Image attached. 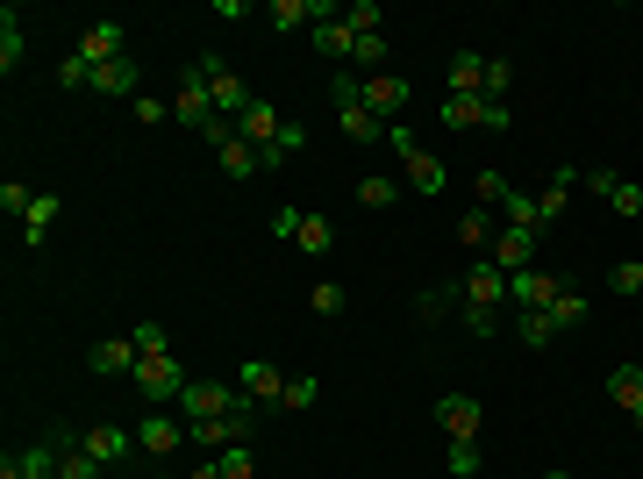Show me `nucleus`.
<instances>
[{
  "label": "nucleus",
  "mask_w": 643,
  "mask_h": 479,
  "mask_svg": "<svg viewBox=\"0 0 643 479\" xmlns=\"http://www.w3.org/2000/svg\"><path fill=\"white\" fill-rule=\"evenodd\" d=\"M215 465H222V479H257V451H251V444L215 451Z\"/></svg>",
  "instance_id": "33"
},
{
  "label": "nucleus",
  "mask_w": 643,
  "mask_h": 479,
  "mask_svg": "<svg viewBox=\"0 0 643 479\" xmlns=\"http://www.w3.org/2000/svg\"><path fill=\"white\" fill-rule=\"evenodd\" d=\"M58 479H108V465H101V458H86V451H79V437H65V458H58Z\"/></svg>",
  "instance_id": "29"
},
{
  "label": "nucleus",
  "mask_w": 643,
  "mask_h": 479,
  "mask_svg": "<svg viewBox=\"0 0 643 479\" xmlns=\"http://www.w3.org/2000/svg\"><path fill=\"white\" fill-rule=\"evenodd\" d=\"M508 179H501V172H479V179H472V207H501V201H508Z\"/></svg>",
  "instance_id": "37"
},
{
  "label": "nucleus",
  "mask_w": 643,
  "mask_h": 479,
  "mask_svg": "<svg viewBox=\"0 0 643 479\" xmlns=\"http://www.w3.org/2000/svg\"><path fill=\"white\" fill-rule=\"evenodd\" d=\"M307 43H315V58H329V65H343L357 36L343 29V15H337V22H322V29H307Z\"/></svg>",
  "instance_id": "23"
},
{
  "label": "nucleus",
  "mask_w": 643,
  "mask_h": 479,
  "mask_svg": "<svg viewBox=\"0 0 643 479\" xmlns=\"http://www.w3.org/2000/svg\"><path fill=\"white\" fill-rule=\"evenodd\" d=\"M29 201H36V193L22 187V179H8V187H0V215H8V223H22V215H29Z\"/></svg>",
  "instance_id": "42"
},
{
  "label": "nucleus",
  "mask_w": 643,
  "mask_h": 479,
  "mask_svg": "<svg viewBox=\"0 0 643 479\" xmlns=\"http://www.w3.org/2000/svg\"><path fill=\"white\" fill-rule=\"evenodd\" d=\"M443 93H487V58H479V51H451V65H443Z\"/></svg>",
  "instance_id": "17"
},
{
  "label": "nucleus",
  "mask_w": 643,
  "mask_h": 479,
  "mask_svg": "<svg viewBox=\"0 0 643 479\" xmlns=\"http://www.w3.org/2000/svg\"><path fill=\"white\" fill-rule=\"evenodd\" d=\"M151 479H172V472H151Z\"/></svg>",
  "instance_id": "51"
},
{
  "label": "nucleus",
  "mask_w": 643,
  "mask_h": 479,
  "mask_svg": "<svg viewBox=\"0 0 643 479\" xmlns=\"http://www.w3.org/2000/svg\"><path fill=\"white\" fill-rule=\"evenodd\" d=\"M22 51H29V43H22V15H15V8H0V72H15Z\"/></svg>",
  "instance_id": "27"
},
{
  "label": "nucleus",
  "mask_w": 643,
  "mask_h": 479,
  "mask_svg": "<svg viewBox=\"0 0 643 479\" xmlns=\"http://www.w3.org/2000/svg\"><path fill=\"white\" fill-rule=\"evenodd\" d=\"M608 394H615V408L643 415V365H615V373H608Z\"/></svg>",
  "instance_id": "24"
},
{
  "label": "nucleus",
  "mask_w": 643,
  "mask_h": 479,
  "mask_svg": "<svg viewBox=\"0 0 643 479\" xmlns=\"http://www.w3.org/2000/svg\"><path fill=\"white\" fill-rule=\"evenodd\" d=\"M179 444H187V415H165V408H151L143 423H136V451H143V458H172Z\"/></svg>",
  "instance_id": "7"
},
{
  "label": "nucleus",
  "mask_w": 643,
  "mask_h": 479,
  "mask_svg": "<svg viewBox=\"0 0 643 479\" xmlns=\"http://www.w3.org/2000/svg\"><path fill=\"white\" fill-rule=\"evenodd\" d=\"M515 337H522L529 351H543V343H558V323H551V315H515Z\"/></svg>",
  "instance_id": "36"
},
{
  "label": "nucleus",
  "mask_w": 643,
  "mask_h": 479,
  "mask_svg": "<svg viewBox=\"0 0 643 479\" xmlns=\"http://www.w3.org/2000/svg\"><path fill=\"white\" fill-rule=\"evenodd\" d=\"M529 251H537V237H529V229H508V223H501V237H493V251H487V257L515 279V273H529Z\"/></svg>",
  "instance_id": "18"
},
{
  "label": "nucleus",
  "mask_w": 643,
  "mask_h": 479,
  "mask_svg": "<svg viewBox=\"0 0 643 479\" xmlns=\"http://www.w3.org/2000/svg\"><path fill=\"white\" fill-rule=\"evenodd\" d=\"M165 115H172V101H157V93H136V122H143V129H157Z\"/></svg>",
  "instance_id": "45"
},
{
  "label": "nucleus",
  "mask_w": 643,
  "mask_h": 479,
  "mask_svg": "<svg viewBox=\"0 0 643 479\" xmlns=\"http://www.w3.org/2000/svg\"><path fill=\"white\" fill-rule=\"evenodd\" d=\"M129 444H136V429H122V423H93V429H79V451H86V458H101L108 472L129 458Z\"/></svg>",
  "instance_id": "11"
},
{
  "label": "nucleus",
  "mask_w": 643,
  "mask_h": 479,
  "mask_svg": "<svg viewBox=\"0 0 643 479\" xmlns=\"http://www.w3.org/2000/svg\"><path fill=\"white\" fill-rule=\"evenodd\" d=\"M129 379H136V394L151 401V408H172V401L187 394V365L172 358V351H157V358H143V365H136Z\"/></svg>",
  "instance_id": "2"
},
{
  "label": "nucleus",
  "mask_w": 643,
  "mask_h": 479,
  "mask_svg": "<svg viewBox=\"0 0 643 479\" xmlns=\"http://www.w3.org/2000/svg\"><path fill=\"white\" fill-rule=\"evenodd\" d=\"M279 129H287V115H279L265 93H257V101L243 108V122H237V137H243V143H257V151H272V143H279Z\"/></svg>",
  "instance_id": "12"
},
{
  "label": "nucleus",
  "mask_w": 643,
  "mask_h": 479,
  "mask_svg": "<svg viewBox=\"0 0 643 479\" xmlns=\"http://www.w3.org/2000/svg\"><path fill=\"white\" fill-rule=\"evenodd\" d=\"M401 201V187H393L387 172H365V179H357V207H393Z\"/></svg>",
  "instance_id": "30"
},
{
  "label": "nucleus",
  "mask_w": 643,
  "mask_h": 479,
  "mask_svg": "<svg viewBox=\"0 0 643 479\" xmlns=\"http://www.w3.org/2000/svg\"><path fill=\"white\" fill-rule=\"evenodd\" d=\"M443 301H451V287H429L423 301H415V315H423V323H437V315H443Z\"/></svg>",
  "instance_id": "47"
},
{
  "label": "nucleus",
  "mask_w": 643,
  "mask_h": 479,
  "mask_svg": "<svg viewBox=\"0 0 643 479\" xmlns=\"http://www.w3.org/2000/svg\"><path fill=\"white\" fill-rule=\"evenodd\" d=\"M615 179H622V172H608V165H593V172H587V193H615Z\"/></svg>",
  "instance_id": "48"
},
{
  "label": "nucleus",
  "mask_w": 643,
  "mask_h": 479,
  "mask_svg": "<svg viewBox=\"0 0 643 479\" xmlns=\"http://www.w3.org/2000/svg\"><path fill=\"white\" fill-rule=\"evenodd\" d=\"M501 223H508V229H529V237H543V207H537V193H508V201H501Z\"/></svg>",
  "instance_id": "26"
},
{
  "label": "nucleus",
  "mask_w": 643,
  "mask_h": 479,
  "mask_svg": "<svg viewBox=\"0 0 643 479\" xmlns=\"http://www.w3.org/2000/svg\"><path fill=\"white\" fill-rule=\"evenodd\" d=\"M572 187H579V172H572V165H558V172H551V187L537 193V207H543V229H551V223L565 215V201H572Z\"/></svg>",
  "instance_id": "22"
},
{
  "label": "nucleus",
  "mask_w": 643,
  "mask_h": 479,
  "mask_svg": "<svg viewBox=\"0 0 643 479\" xmlns=\"http://www.w3.org/2000/svg\"><path fill=\"white\" fill-rule=\"evenodd\" d=\"M315 401H322V379H287V394H279V415H301V408H315Z\"/></svg>",
  "instance_id": "32"
},
{
  "label": "nucleus",
  "mask_w": 643,
  "mask_h": 479,
  "mask_svg": "<svg viewBox=\"0 0 643 479\" xmlns=\"http://www.w3.org/2000/svg\"><path fill=\"white\" fill-rule=\"evenodd\" d=\"M307 308H315V315H343V308H351V293H343L337 279H322V287L307 293Z\"/></svg>",
  "instance_id": "39"
},
{
  "label": "nucleus",
  "mask_w": 643,
  "mask_h": 479,
  "mask_svg": "<svg viewBox=\"0 0 643 479\" xmlns=\"http://www.w3.org/2000/svg\"><path fill=\"white\" fill-rule=\"evenodd\" d=\"M565 293V273H543V265H529V273L508 279V308L515 315H551V301Z\"/></svg>",
  "instance_id": "4"
},
{
  "label": "nucleus",
  "mask_w": 643,
  "mask_h": 479,
  "mask_svg": "<svg viewBox=\"0 0 643 479\" xmlns=\"http://www.w3.org/2000/svg\"><path fill=\"white\" fill-rule=\"evenodd\" d=\"M187 479H222V465H215V458H201V465H193Z\"/></svg>",
  "instance_id": "49"
},
{
  "label": "nucleus",
  "mask_w": 643,
  "mask_h": 479,
  "mask_svg": "<svg viewBox=\"0 0 643 479\" xmlns=\"http://www.w3.org/2000/svg\"><path fill=\"white\" fill-rule=\"evenodd\" d=\"M293 243H301L307 257H329L337 251V223H329V215H301V223H293Z\"/></svg>",
  "instance_id": "19"
},
{
  "label": "nucleus",
  "mask_w": 643,
  "mask_h": 479,
  "mask_svg": "<svg viewBox=\"0 0 643 479\" xmlns=\"http://www.w3.org/2000/svg\"><path fill=\"white\" fill-rule=\"evenodd\" d=\"M543 479H572V472H543Z\"/></svg>",
  "instance_id": "50"
},
{
  "label": "nucleus",
  "mask_w": 643,
  "mask_h": 479,
  "mask_svg": "<svg viewBox=\"0 0 643 479\" xmlns=\"http://www.w3.org/2000/svg\"><path fill=\"white\" fill-rule=\"evenodd\" d=\"M243 401V387H222V379H187V394H179V415L187 423H215Z\"/></svg>",
  "instance_id": "5"
},
{
  "label": "nucleus",
  "mask_w": 643,
  "mask_h": 479,
  "mask_svg": "<svg viewBox=\"0 0 643 479\" xmlns=\"http://www.w3.org/2000/svg\"><path fill=\"white\" fill-rule=\"evenodd\" d=\"M479 423H487V408H479L472 394H443L437 401V429L451 444H479Z\"/></svg>",
  "instance_id": "8"
},
{
  "label": "nucleus",
  "mask_w": 643,
  "mask_h": 479,
  "mask_svg": "<svg viewBox=\"0 0 643 479\" xmlns=\"http://www.w3.org/2000/svg\"><path fill=\"white\" fill-rule=\"evenodd\" d=\"M357 101H365V108H373V115L393 129V122L407 115V101H415V86L393 79V72H379V79H357Z\"/></svg>",
  "instance_id": "6"
},
{
  "label": "nucleus",
  "mask_w": 643,
  "mask_h": 479,
  "mask_svg": "<svg viewBox=\"0 0 643 479\" xmlns=\"http://www.w3.org/2000/svg\"><path fill=\"white\" fill-rule=\"evenodd\" d=\"M215 157H222V172H229V179H251V172H265V151H257V143H243V137L215 143Z\"/></svg>",
  "instance_id": "21"
},
{
  "label": "nucleus",
  "mask_w": 643,
  "mask_h": 479,
  "mask_svg": "<svg viewBox=\"0 0 643 479\" xmlns=\"http://www.w3.org/2000/svg\"><path fill=\"white\" fill-rule=\"evenodd\" d=\"M551 323H558V329H579V323H587V293H579L572 279H565V293L551 301Z\"/></svg>",
  "instance_id": "31"
},
{
  "label": "nucleus",
  "mask_w": 643,
  "mask_h": 479,
  "mask_svg": "<svg viewBox=\"0 0 643 479\" xmlns=\"http://www.w3.org/2000/svg\"><path fill=\"white\" fill-rule=\"evenodd\" d=\"M329 101H337V122H343V137H351V143H387V122L357 101V72L329 79Z\"/></svg>",
  "instance_id": "1"
},
{
  "label": "nucleus",
  "mask_w": 643,
  "mask_h": 479,
  "mask_svg": "<svg viewBox=\"0 0 643 479\" xmlns=\"http://www.w3.org/2000/svg\"><path fill=\"white\" fill-rule=\"evenodd\" d=\"M201 79H207V93H215V115H222V122H243V108L257 101L251 86L237 79V65H229V58H201Z\"/></svg>",
  "instance_id": "3"
},
{
  "label": "nucleus",
  "mask_w": 643,
  "mask_h": 479,
  "mask_svg": "<svg viewBox=\"0 0 643 479\" xmlns=\"http://www.w3.org/2000/svg\"><path fill=\"white\" fill-rule=\"evenodd\" d=\"M129 337H136V351H143V358H157V351H172V329L157 323V315H143V323H136Z\"/></svg>",
  "instance_id": "34"
},
{
  "label": "nucleus",
  "mask_w": 643,
  "mask_h": 479,
  "mask_svg": "<svg viewBox=\"0 0 643 479\" xmlns=\"http://www.w3.org/2000/svg\"><path fill=\"white\" fill-rule=\"evenodd\" d=\"M487 93H443V108H437V115H443V129H457V137H465V129H487Z\"/></svg>",
  "instance_id": "15"
},
{
  "label": "nucleus",
  "mask_w": 643,
  "mask_h": 479,
  "mask_svg": "<svg viewBox=\"0 0 643 479\" xmlns=\"http://www.w3.org/2000/svg\"><path fill=\"white\" fill-rule=\"evenodd\" d=\"M58 86H65V93H93V65H86V58L72 51L65 65H58Z\"/></svg>",
  "instance_id": "38"
},
{
  "label": "nucleus",
  "mask_w": 643,
  "mask_h": 479,
  "mask_svg": "<svg viewBox=\"0 0 643 479\" xmlns=\"http://www.w3.org/2000/svg\"><path fill=\"white\" fill-rule=\"evenodd\" d=\"M508 86H515V65L508 58H487V101H508Z\"/></svg>",
  "instance_id": "44"
},
{
  "label": "nucleus",
  "mask_w": 643,
  "mask_h": 479,
  "mask_svg": "<svg viewBox=\"0 0 643 479\" xmlns=\"http://www.w3.org/2000/svg\"><path fill=\"white\" fill-rule=\"evenodd\" d=\"M608 287L622 293V301H636V293H643V265H636V257H622V265L608 273Z\"/></svg>",
  "instance_id": "41"
},
{
  "label": "nucleus",
  "mask_w": 643,
  "mask_h": 479,
  "mask_svg": "<svg viewBox=\"0 0 643 479\" xmlns=\"http://www.w3.org/2000/svg\"><path fill=\"white\" fill-rule=\"evenodd\" d=\"M465 329H472V337H493V329H501V308H465Z\"/></svg>",
  "instance_id": "46"
},
{
  "label": "nucleus",
  "mask_w": 643,
  "mask_h": 479,
  "mask_svg": "<svg viewBox=\"0 0 643 479\" xmlns=\"http://www.w3.org/2000/svg\"><path fill=\"white\" fill-rule=\"evenodd\" d=\"M608 207H615V215H629V223H636V215H643V187H636V179H615Z\"/></svg>",
  "instance_id": "40"
},
{
  "label": "nucleus",
  "mask_w": 643,
  "mask_h": 479,
  "mask_svg": "<svg viewBox=\"0 0 643 479\" xmlns=\"http://www.w3.org/2000/svg\"><path fill=\"white\" fill-rule=\"evenodd\" d=\"M379 22H387V15H379V0H351V8H343V29H351V36H379Z\"/></svg>",
  "instance_id": "35"
},
{
  "label": "nucleus",
  "mask_w": 643,
  "mask_h": 479,
  "mask_svg": "<svg viewBox=\"0 0 643 479\" xmlns=\"http://www.w3.org/2000/svg\"><path fill=\"white\" fill-rule=\"evenodd\" d=\"M237 387H243V394H251L265 415H279V394H287V379H279V365L251 358V365H243V379H237Z\"/></svg>",
  "instance_id": "13"
},
{
  "label": "nucleus",
  "mask_w": 643,
  "mask_h": 479,
  "mask_svg": "<svg viewBox=\"0 0 643 479\" xmlns=\"http://www.w3.org/2000/svg\"><path fill=\"white\" fill-rule=\"evenodd\" d=\"M443 465H451V479H479V444H451Z\"/></svg>",
  "instance_id": "43"
},
{
  "label": "nucleus",
  "mask_w": 643,
  "mask_h": 479,
  "mask_svg": "<svg viewBox=\"0 0 643 479\" xmlns=\"http://www.w3.org/2000/svg\"><path fill=\"white\" fill-rule=\"evenodd\" d=\"M86 365L115 379V373H136V365H143V351H136V337H101L93 351H86Z\"/></svg>",
  "instance_id": "14"
},
{
  "label": "nucleus",
  "mask_w": 643,
  "mask_h": 479,
  "mask_svg": "<svg viewBox=\"0 0 643 479\" xmlns=\"http://www.w3.org/2000/svg\"><path fill=\"white\" fill-rule=\"evenodd\" d=\"M72 51L101 72V65H115V58H129V36H122V22H86V36L72 43Z\"/></svg>",
  "instance_id": "10"
},
{
  "label": "nucleus",
  "mask_w": 643,
  "mask_h": 479,
  "mask_svg": "<svg viewBox=\"0 0 643 479\" xmlns=\"http://www.w3.org/2000/svg\"><path fill=\"white\" fill-rule=\"evenodd\" d=\"M93 93H108V101H136V58L101 65V72H93Z\"/></svg>",
  "instance_id": "20"
},
{
  "label": "nucleus",
  "mask_w": 643,
  "mask_h": 479,
  "mask_svg": "<svg viewBox=\"0 0 643 479\" xmlns=\"http://www.w3.org/2000/svg\"><path fill=\"white\" fill-rule=\"evenodd\" d=\"M493 237H501V223H493L487 207H472V215H457V243H465V251H493Z\"/></svg>",
  "instance_id": "25"
},
{
  "label": "nucleus",
  "mask_w": 643,
  "mask_h": 479,
  "mask_svg": "<svg viewBox=\"0 0 643 479\" xmlns=\"http://www.w3.org/2000/svg\"><path fill=\"white\" fill-rule=\"evenodd\" d=\"M351 65L365 72V79H379V72H387V29H379V36H357V43H351Z\"/></svg>",
  "instance_id": "28"
},
{
  "label": "nucleus",
  "mask_w": 643,
  "mask_h": 479,
  "mask_svg": "<svg viewBox=\"0 0 643 479\" xmlns=\"http://www.w3.org/2000/svg\"><path fill=\"white\" fill-rule=\"evenodd\" d=\"M465 308H508V273L493 265V257H472V273H465Z\"/></svg>",
  "instance_id": "9"
},
{
  "label": "nucleus",
  "mask_w": 643,
  "mask_h": 479,
  "mask_svg": "<svg viewBox=\"0 0 643 479\" xmlns=\"http://www.w3.org/2000/svg\"><path fill=\"white\" fill-rule=\"evenodd\" d=\"M58 215H65V193H36L29 215H22V243H29V251H43V237L58 229Z\"/></svg>",
  "instance_id": "16"
}]
</instances>
